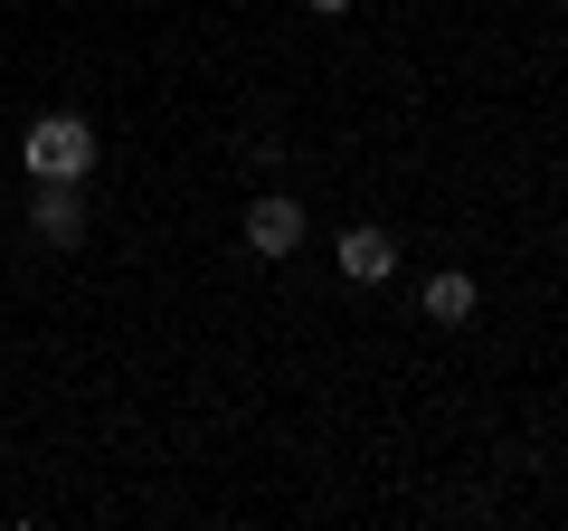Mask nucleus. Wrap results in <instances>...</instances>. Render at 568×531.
<instances>
[{"label":"nucleus","mask_w":568,"mask_h":531,"mask_svg":"<svg viewBox=\"0 0 568 531\" xmlns=\"http://www.w3.org/2000/svg\"><path fill=\"white\" fill-rule=\"evenodd\" d=\"M29 181H85L95 171V123L85 114H39L29 123V143H20Z\"/></svg>","instance_id":"nucleus-1"},{"label":"nucleus","mask_w":568,"mask_h":531,"mask_svg":"<svg viewBox=\"0 0 568 531\" xmlns=\"http://www.w3.org/2000/svg\"><path fill=\"white\" fill-rule=\"evenodd\" d=\"M294 247H304V200L265 190V200L246 209V257H294Z\"/></svg>","instance_id":"nucleus-3"},{"label":"nucleus","mask_w":568,"mask_h":531,"mask_svg":"<svg viewBox=\"0 0 568 531\" xmlns=\"http://www.w3.org/2000/svg\"><path fill=\"white\" fill-rule=\"evenodd\" d=\"M304 10H323V20H342V10H351V0H304Z\"/></svg>","instance_id":"nucleus-6"},{"label":"nucleus","mask_w":568,"mask_h":531,"mask_svg":"<svg viewBox=\"0 0 568 531\" xmlns=\"http://www.w3.org/2000/svg\"><path fill=\"white\" fill-rule=\"evenodd\" d=\"M29 238H39V247H85V190L77 181H39V200H29Z\"/></svg>","instance_id":"nucleus-2"},{"label":"nucleus","mask_w":568,"mask_h":531,"mask_svg":"<svg viewBox=\"0 0 568 531\" xmlns=\"http://www.w3.org/2000/svg\"><path fill=\"white\" fill-rule=\"evenodd\" d=\"M417 304H426V323H474V275H465V266L426 275V294H417Z\"/></svg>","instance_id":"nucleus-5"},{"label":"nucleus","mask_w":568,"mask_h":531,"mask_svg":"<svg viewBox=\"0 0 568 531\" xmlns=\"http://www.w3.org/2000/svg\"><path fill=\"white\" fill-rule=\"evenodd\" d=\"M388 266H398V238H388V228H351L342 238V275L351 285H379Z\"/></svg>","instance_id":"nucleus-4"}]
</instances>
